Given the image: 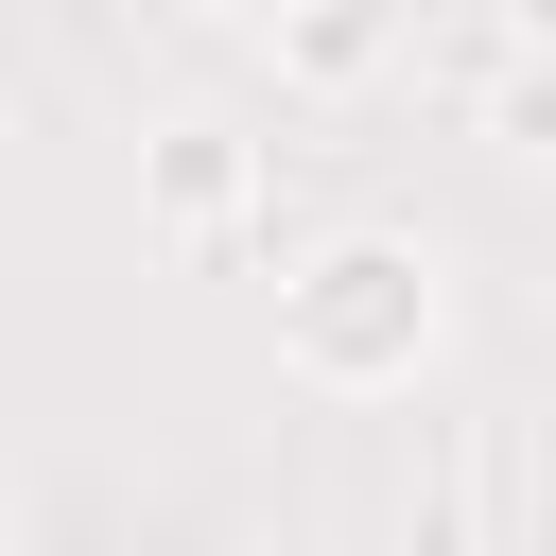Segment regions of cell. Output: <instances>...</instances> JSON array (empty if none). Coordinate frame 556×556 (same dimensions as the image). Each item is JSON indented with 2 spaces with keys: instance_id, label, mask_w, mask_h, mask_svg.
Returning <instances> with one entry per match:
<instances>
[{
  "instance_id": "6da1fadb",
  "label": "cell",
  "mask_w": 556,
  "mask_h": 556,
  "mask_svg": "<svg viewBox=\"0 0 556 556\" xmlns=\"http://www.w3.org/2000/svg\"><path fill=\"white\" fill-rule=\"evenodd\" d=\"M295 330H313L330 365H382V348H417V261H382V243H348V261H330V295H313Z\"/></svg>"
}]
</instances>
